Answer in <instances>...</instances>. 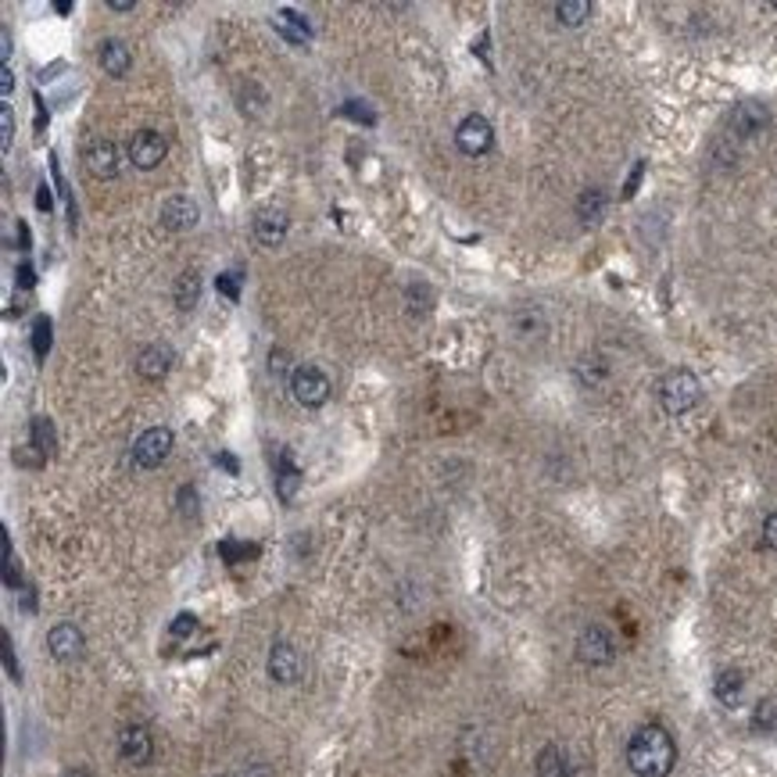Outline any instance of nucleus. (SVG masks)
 Masks as SVG:
<instances>
[{
    "instance_id": "14",
    "label": "nucleus",
    "mask_w": 777,
    "mask_h": 777,
    "mask_svg": "<svg viewBox=\"0 0 777 777\" xmlns=\"http://www.w3.org/2000/svg\"><path fill=\"white\" fill-rule=\"evenodd\" d=\"M169 366H173V348H165V344H151L136 359V373L144 380H162L169 373Z\"/></svg>"
},
{
    "instance_id": "12",
    "label": "nucleus",
    "mask_w": 777,
    "mask_h": 777,
    "mask_svg": "<svg viewBox=\"0 0 777 777\" xmlns=\"http://www.w3.org/2000/svg\"><path fill=\"white\" fill-rule=\"evenodd\" d=\"M197 204L191 197H169L162 204V226L173 229V233H183V229H194L197 226Z\"/></svg>"
},
{
    "instance_id": "1",
    "label": "nucleus",
    "mask_w": 777,
    "mask_h": 777,
    "mask_svg": "<svg viewBox=\"0 0 777 777\" xmlns=\"http://www.w3.org/2000/svg\"><path fill=\"white\" fill-rule=\"evenodd\" d=\"M678 763V745L667 727L645 724L627 742V767L638 777H667Z\"/></svg>"
},
{
    "instance_id": "33",
    "label": "nucleus",
    "mask_w": 777,
    "mask_h": 777,
    "mask_svg": "<svg viewBox=\"0 0 777 777\" xmlns=\"http://www.w3.org/2000/svg\"><path fill=\"white\" fill-rule=\"evenodd\" d=\"M180 509H183V516H194L197 512V491L194 487H183V491H180Z\"/></svg>"
},
{
    "instance_id": "21",
    "label": "nucleus",
    "mask_w": 777,
    "mask_h": 777,
    "mask_svg": "<svg viewBox=\"0 0 777 777\" xmlns=\"http://www.w3.org/2000/svg\"><path fill=\"white\" fill-rule=\"evenodd\" d=\"M29 448H36V455H43V459L54 452V426L47 416H36L29 423Z\"/></svg>"
},
{
    "instance_id": "11",
    "label": "nucleus",
    "mask_w": 777,
    "mask_h": 777,
    "mask_svg": "<svg viewBox=\"0 0 777 777\" xmlns=\"http://www.w3.org/2000/svg\"><path fill=\"white\" fill-rule=\"evenodd\" d=\"M727 126H731L738 136H760V133L771 126V111H767L763 104H756V100H745V104H738V108L731 111Z\"/></svg>"
},
{
    "instance_id": "16",
    "label": "nucleus",
    "mask_w": 777,
    "mask_h": 777,
    "mask_svg": "<svg viewBox=\"0 0 777 777\" xmlns=\"http://www.w3.org/2000/svg\"><path fill=\"white\" fill-rule=\"evenodd\" d=\"M255 237L266 248H280L287 240V215L284 211H262L255 219Z\"/></svg>"
},
{
    "instance_id": "6",
    "label": "nucleus",
    "mask_w": 777,
    "mask_h": 777,
    "mask_svg": "<svg viewBox=\"0 0 777 777\" xmlns=\"http://www.w3.org/2000/svg\"><path fill=\"white\" fill-rule=\"evenodd\" d=\"M455 144H459L463 154L484 158L487 151H491V144H494V129H491V122H487L484 115H466L459 122V129H455Z\"/></svg>"
},
{
    "instance_id": "2",
    "label": "nucleus",
    "mask_w": 777,
    "mask_h": 777,
    "mask_svg": "<svg viewBox=\"0 0 777 777\" xmlns=\"http://www.w3.org/2000/svg\"><path fill=\"white\" fill-rule=\"evenodd\" d=\"M698 398H702V388H698L695 373H688V370H674V373H667L660 380V405H663L667 416L691 412L698 405Z\"/></svg>"
},
{
    "instance_id": "44",
    "label": "nucleus",
    "mask_w": 777,
    "mask_h": 777,
    "mask_svg": "<svg viewBox=\"0 0 777 777\" xmlns=\"http://www.w3.org/2000/svg\"><path fill=\"white\" fill-rule=\"evenodd\" d=\"M54 11H58V14H69V11H72V4H69V0H58V4H54Z\"/></svg>"
},
{
    "instance_id": "24",
    "label": "nucleus",
    "mask_w": 777,
    "mask_h": 777,
    "mask_svg": "<svg viewBox=\"0 0 777 777\" xmlns=\"http://www.w3.org/2000/svg\"><path fill=\"white\" fill-rule=\"evenodd\" d=\"M753 731L756 735H774L777 731V698H760L753 709Z\"/></svg>"
},
{
    "instance_id": "26",
    "label": "nucleus",
    "mask_w": 777,
    "mask_h": 777,
    "mask_svg": "<svg viewBox=\"0 0 777 777\" xmlns=\"http://www.w3.org/2000/svg\"><path fill=\"white\" fill-rule=\"evenodd\" d=\"M587 14H591V4H587V0H563V4H556V18H559L563 25H584Z\"/></svg>"
},
{
    "instance_id": "39",
    "label": "nucleus",
    "mask_w": 777,
    "mask_h": 777,
    "mask_svg": "<svg viewBox=\"0 0 777 777\" xmlns=\"http://www.w3.org/2000/svg\"><path fill=\"white\" fill-rule=\"evenodd\" d=\"M641 173H645V165L638 162V165H634V173H631V180H627V187H623V197H634V187H638V180H641Z\"/></svg>"
},
{
    "instance_id": "45",
    "label": "nucleus",
    "mask_w": 777,
    "mask_h": 777,
    "mask_svg": "<svg viewBox=\"0 0 777 777\" xmlns=\"http://www.w3.org/2000/svg\"><path fill=\"white\" fill-rule=\"evenodd\" d=\"M65 777H87V774H83V771H69Z\"/></svg>"
},
{
    "instance_id": "18",
    "label": "nucleus",
    "mask_w": 777,
    "mask_h": 777,
    "mask_svg": "<svg viewBox=\"0 0 777 777\" xmlns=\"http://www.w3.org/2000/svg\"><path fill=\"white\" fill-rule=\"evenodd\" d=\"M713 695L724 702V706H738L742 702V695H745V678H742V670H724L716 684H713Z\"/></svg>"
},
{
    "instance_id": "27",
    "label": "nucleus",
    "mask_w": 777,
    "mask_h": 777,
    "mask_svg": "<svg viewBox=\"0 0 777 777\" xmlns=\"http://www.w3.org/2000/svg\"><path fill=\"white\" fill-rule=\"evenodd\" d=\"M51 330H54V326H51V319H47V315H40V319L33 323V355H36V359H47L51 341H54V337H51Z\"/></svg>"
},
{
    "instance_id": "36",
    "label": "nucleus",
    "mask_w": 777,
    "mask_h": 777,
    "mask_svg": "<svg viewBox=\"0 0 777 777\" xmlns=\"http://www.w3.org/2000/svg\"><path fill=\"white\" fill-rule=\"evenodd\" d=\"M269 370H273V377H284L287 373V351H273L269 355Z\"/></svg>"
},
{
    "instance_id": "3",
    "label": "nucleus",
    "mask_w": 777,
    "mask_h": 777,
    "mask_svg": "<svg viewBox=\"0 0 777 777\" xmlns=\"http://www.w3.org/2000/svg\"><path fill=\"white\" fill-rule=\"evenodd\" d=\"M173 455V430L169 426H151L133 441V463L140 470H158Z\"/></svg>"
},
{
    "instance_id": "5",
    "label": "nucleus",
    "mask_w": 777,
    "mask_h": 777,
    "mask_svg": "<svg viewBox=\"0 0 777 777\" xmlns=\"http://www.w3.org/2000/svg\"><path fill=\"white\" fill-rule=\"evenodd\" d=\"M165 154H169V144H165V136H162L158 129H140V133H133V140H129V162H133L136 169L151 173V169H158V165L165 162Z\"/></svg>"
},
{
    "instance_id": "40",
    "label": "nucleus",
    "mask_w": 777,
    "mask_h": 777,
    "mask_svg": "<svg viewBox=\"0 0 777 777\" xmlns=\"http://www.w3.org/2000/svg\"><path fill=\"white\" fill-rule=\"evenodd\" d=\"M108 7H111V11H118V14H126V11H133L136 4H133V0H108Z\"/></svg>"
},
{
    "instance_id": "4",
    "label": "nucleus",
    "mask_w": 777,
    "mask_h": 777,
    "mask_svg": "<svg viewBox=\"0 0 777 777\" xmlns=\"http://www.w3.org/2000/svg\"><path fill=\"white\" fill-rule=\"evenodd\" d=\"M330 380H326V373L323 370H315V366H301V370H294L291 377V394L297 405H304V408H319V405H326V398H330Z\"/></svg>"
},
{
    "instance_id": "42",
    "label": "nucleus",
    "mask_w": 777,
    "mask_h": 777,
    "mask_svg": "<svg viewBox=\"0 0 777 777\" xmlns=\"http://www.w3.org/2000/svg\"><path fill=\"white\" fill-rule=\"evenodd\" d=\"M215 463H222L229 473H237V459H233V455H215Z\"/></svg>"
},
{
    "instance_id": "17",
    "label": "nucleus",
    "mask_w": 777,
    "mask_h": 777,
    "mask_svg": "<svg viewBox=\"0 0 777 777\" xmlns=\"http://www.w3.org/2000/svg\"><path fill=\"white\" fill-rule=\"evenodd\" d=\"M273 29H276L287 43H308V36H312L308 22H304L301 14H294L291 7H280V11L273 14Z\"/></svg>"
},
{
    "instance_id": "25",
    "label": "nucleus",
    "mask_w": 777,
    "mask_h": 777,
    "mask_svg": "<svg viewBox=\"0 0 777 777\" xmlns=\"http://www.w3.org/2000/svg\"><path fill=\"white\" fill-rule=\"evenodd\" d=\"M577 215H581L584 222H598V219L605 215V194H602L598 187L584 191L581 201H577Z\"/></svg>"
},
{
    "instance_id": "19",
    "label": "nucleus",
    "mask_w": 777,
    "mask_h": 777,
    "mask_svg": "<svg viewBox=\"0 0 777 777\" xmlns=\"http://www.w3.org/2000/svg\"><path fill=\"white\" fill-rule=\"evenodd\" d=\"M297 487H301V470L294 466L291 452H280V466H276V494H280L284 501H294Z\"/></svg>"
},
{
    "instance_id": "31",
    "label": "nucleus",
    "mask_w": 777,
    "mask_h": 777,
    "mask_svg": "<svg viewBox=\"0 0 777 777\" xmlns=\"http://www.w3.org/2000/svg\"><path fill=\"white\" fill-rule=\"evenodd\" d=\"M194 631H197V616H191V613H180V616L173 620V634H176V638L194 634Z\"/></svg>"
},
{
    "instance_id": "35",
    "label": "nucleus",
    "mask_w": 777,
    "mask_h": 777,
    "mask_svg": "<svg viewBox=\"0 0 777 777\" xmlns=\"http://www.w3.org/2000/svg\"><path fill=\"white\" fill-rule=\"evenodd\" d=\"M219 552H222V556H226L229 563H237L240 556H255V548H240V545H233V541H226V545H222Z\"/></svg>"
},
{
    "instance_id": "32",
    "label": "nucleus",
    "mask_w": 777,
    "mask_h": 777,
    "mask_svg": "<svg viewBox=\"0 0 777 777\" xmlns=\"http://www.w3.org/2000/svg\"><path fill=\"white\" fill-rule=\"evenodd\" d=\"M344 115H351V118H362V122H370V126L377 122V115H373L370 108H359V100H348V104H344Z\"/></svg>"
},
{
    "instance_id": "9",
    "label": "nucleus",
    "mask_w": 777,
    "mask_h": 777,
    "mask_svg": "<svg viewBox=\"0 0 777 777\" xmlns=\"http://www.w3.org/2000/svg\"><path fill=\"white\" fill-rule=\"evenodd\" d=\"M301 674H304L301 652L294 645H287V641H276L269 649V678L276 680V684H297Z\"/></svg>"
},
{
    "instance_id": "23",
    "label": "nucleus",
    "mask_w": 777,
    "mask_h": 777,
    "mask_svg": "<svg viewBox=\"0 0 777 777\" xmlns=\"http://www.w3.org/2000/svg\"><path fill=\"white\" fill-rule=\"evenodd\" d=\"M605 377H609V366H605L602 355H584L581 362H577V380H581L584 388H598Z\"/></svg>"
},
{
    "instance_id": "7",
    "label": "nucleus",
    "mask_w": 777,
    "mask_h": 777,
    "mask_svg": "<svg viewBox=\"0 0 777 777\" xmlns=\"http://www.w3.org/2000/svg\"><path fill=\"white\" fill-rule=\"evenodd\" d=\"M577 656H581V663H587V667H605V663H613L616 645H613L609 631L598 627V623L584 627L581 638H577Z\"/></svg>"
},
{
    "instance_id": "8",
    "label": "nucleus",
    "mask_w": 777,
    "mask_h": 777,
    "mask_svg": "<svg viewBox=\"0 0 777 777\" xmlns=\"http://www.w3.org/2000/svg\"><path fill=\"white\" fill-rule=\"evenodd\" d=\"M118 753H122V760H126V763H133V767H147V763L154 760L151 731H147L144 724H129V727H122V735H118Z\"/></svg>"
},
{
    "instance_id": "38",
    "label": "nucleus",
    "mask_w": 777,
    "mask_h": 777,
    "mask_svg": "<svg viewBox=\"0 0 777 777\" xmlns=\"http://www.w3.org/2000/svg\"><path fill=\"white\" fill-rule=\"evenodd\" d=\"M14 90V72H11V65H4V72H0V94L7 98Z\"/></svg>"
},
{
    "instance_id": "15",
    "label": "nucleus",
    "mask_w": 777,
    "mask_h": 777,
    "mask_svg": "<svg viewBox=\"0 0 777 777\" xmlns=\"http://www.w3.org/2000/svg\"><path fill=\"white\" fill-rule=\"evenodd\" d=\"M100 65H104L108 76L126 80L129 69H133V54H129V47L122 40H108V43H100Z\"/></svg>"
},
{
    "instance_id": "22",
    "label": "nucleus",
    "mask_w": 777,
    "mask_h": 777,
    "mask_svg": "<svg viewBox=\"0 0 777 777\" xmlns=\"http://www.w3.org/2000/svg\"><path fill=\"white\" fill-rule=\"evenodd\" d=\"M173 297H176V308H180V312H191V308H197V301H201V276H197L194 269H191V273H183V276L176 280V291H173Z\"/></svg>"
},
{
    "instance_id": "10",
    "label": "nucleus",
    "mask_w": 777,
    "mask_h": 777,
    "mask_svg": "<svg viewBox=\"0 0 777 777\" xmlns=\"http://www.w3.org/2000/svg\"><path fill=\"white\" fill-rule=\"evenodd\" d=\"M47 649H51V656L58 663H72V660L83 656V631L76 623H58L47 634Z\"/></svg>"
},
{
    "instance_id": "20",
    "label": "nucleus",
    "mask_w": 777,
    "mask_h": 777,
    "mask_svg": "<svg viewBox=\"0 0 777 777\" xmlns=\"http://www.w3.org/2000/svg\"><path fill=\"white\" fill-rule=\"evenodd\" d=\"M538 777H570V760L559 745H545L538 756Z\"/></svg>"
},
{
    "instance_id": "43",
    "label": "nucleus",
    "mask_w": 777,
    "mask_h": 777,
    "mask_svg": "<svg viewBox=\"0 0 777 777\" xmlns=\"http://www.w3.org/2000/svg\"><path fill=\"white\" fill-rule=\"evenodd\" d=\"M18 276H22V287H33V269H29V266H22Z\"/></svg>"
},
{
    "instance_id": "41",
    "label": "nucleus",
    "mask_w": 777,
    "mask_h": 777,
    "mask_svg": "<svg viewBox=\"0 0 777 777\" xmlns=\"http://www.w3.org/2000/svg\"><path fill=\"white\" fill-rule=\"evenodd\" d=\"M36 204H40L43 211H51V187H47V183L40 187V197H36Z\"/></svg>"
},
{
    "instance_id": "13",
    "label": "nucleus",
    "mask_w": 777,
    "mask_h": 777,
    "mask_svg": "<svg viewBox=\"0 0 777 777\" xmlns=\"http://www.w3.org/2000/svg\"><path fill=\"white\" fill-rule=\"evenodd\" d=\"M87 169L98 180H115L118 176V147L111 140H94L87 147Z\"/></svg>"
},
{
    "instance_id": "30",
    "label": "nucleus",
    "mask_w": 777,
    "mask_h": 777,
    "mask_svg": "<svg viewBox=\"0 0 777 777\" xmlns=\"http://www.w3.org/2000/svg\"><path fill=\"white\" fill-rule=\"evenodd\" d=\"M0 641H4V667H7V678H11V680H14V684H18V680H22V667L14 663V649H11V638L4 634Z\"/></svg>"
},
{
    "instance_id": "34",
    "label": "nucleus",
    "mask_w": 777,
    "mask_h": 777,
    "mask_svg": "<svg viewBox=\"0 0 777 777\" xmlns=\"http://www.w3.org/2000/svg\"><path fill=\"white\" fill-rule=\"evenodd\" d=\"M763 545H767V548H777V512H771V516L763 520Z\"/></svg>"
},
{
    "instance_id": "37",
    "label": "nucleus",
    "mask_w": 777,
    "mask_h": 777,
    "mask_svg": "<svg viewBox=\"0 0 777 777\" xmlns=\"http://www.w3.org/2000/svg\"><path fill=\"white\" fill-rule=\"evenodd\" d=\"M237 777H273V767L269 763H248Z\"/></svg>"
},
{
    "instance_id": "28",
    "label": "nucleus",
    "mask_w": 777,
    "mask_h": 777,
    "mask_svg": "<svg viewBox=\"0 0 777 777\" xmlns=\"http://www.w3.org/2000/svg\"><path fill=\"white\" fill-rule=\"evenodd\" d=\"M215 287L222 297H229V301H237L240 297V273H222L219 280H215Z\"/></svg>"
},
{
    "instance_id": "29",
    "label": "nucleus",
    "mask_w": 777,
    "mask_h": 777,
    "mask_svg": "<svg viewBox=\"0 0 777 777\" xmlns=\"http://www.w3.org/2000/svg\"><path fill=\"white\" fill-rule=\"evenodd\" d=\"M11 136H14V118H11V108L4 104L0 108V147L11 151Z\"/></svg>"
}]
</instances>
